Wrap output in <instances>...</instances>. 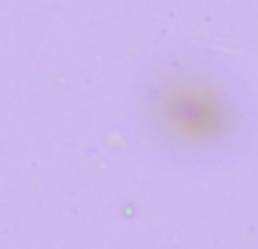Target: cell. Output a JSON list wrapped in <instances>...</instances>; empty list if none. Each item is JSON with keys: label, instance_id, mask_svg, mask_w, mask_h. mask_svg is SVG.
Listing matches in <instances>:
<instances>
[{"label": "cell", "instance_id": "cell-1", "mask_svg": "<svg viewBox=\"0 0 258 249\" xmlns=\"http://www.w3.org/2000/svg\"><path fill=\"white\" fill-rule=\"evenodd\" d=\"M242 125L229 77L192 48L150 52L127 82L122 129L145 161L163 170H195L215 161Z\"/></svg>", "mask_w": 258, "mask_h": 249}]
</instances>
